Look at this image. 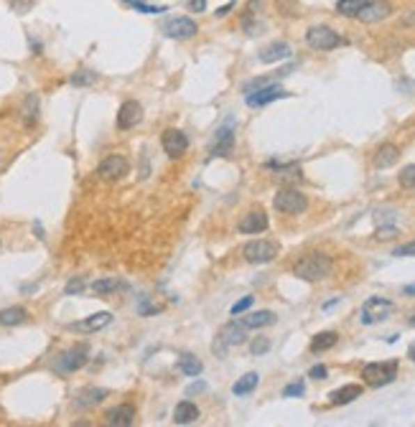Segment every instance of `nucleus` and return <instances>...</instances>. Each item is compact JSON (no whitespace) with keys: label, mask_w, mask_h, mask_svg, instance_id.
<instances>
[{"label":"nucleus","mask_w":415,"mask_h":427,"mask_svg":"<svg viewBox=\"0 0 415 427\" xmlns=\"http://www.w3.org/2000/svg\"><path fill=\"white\" fill-rule=\"evenodd\" d=\"M293 275H296L298 280H306V282L324 280V277L331 275V257L324 255V252H308V255H304L293 265Z\"/></svg>","instance_id":"f257e3e1"},{"label":"nucleus","mask_w":415,"mask_h":427,"mask_svg":"<svg viewBox=\"0 0 415 427\" xmlns=\"http://www.w3.org/2000/svg\"><path fill=\"white\" fill-rule=\"evenodd\" d=\"M395 376H398V361H372L362 369L364 384L372 389H379V387L395 382Z\"/></svg>","instance_id":"f03ea898"},{"label":"nucleus","mask_w":415,"mask_h":427,"mask_svg":"<svg viewBox=\"0 0 415 427\" xmlns=\"http://www.w3.org/2000/svg\"><path fill=\"white\" fill-rule=\"evenodd\" d=\"M306 44L311 46V49H316V51H331V49L344 44V38L334 29H329V26H313L306 33Z\"/></svg>","instance_id":"7ed1b4c3"},{"label":"nucleus","mask_w":415,"mask_h":427,"mask_svg":"<svg viewBox=\"0 0 415 427\" xmlns=\"http://www.w3.org/2000/svg\"><path fill=\"white\" fill-rule=\"evenodd\" d=\"M278 252H281V247L275 242H270V239H255V242L245 244L242 255H245V259L252 262V265H265V262H273L278 257Z\"/></svg>","instance_id":"20e7f679"},{"label":"nucleus","mask_w":415,"mask_h":427,"mask_svg":"<svg viewBox=\"0 0 415 427\" xmlns=\"http://www.w3.org/2000/svg\"><path fill=\"white\" fill-rule=\"evenodd\" d=\"M273 207L283 214H304L308 201H306V196L298 188H281V191L275 193Z\"/></svg>","instance_id":"39448f33"},{"label":"nucleus","mask_w":415,"mask_h":427,"mask_svg":"<svg viewBox=\"0 0 415 427\" xmlns=\"http://www.w3.org/2000/svg\"><path fill=\"white\" fill-rule=\"evenodd\" d=\"M247 341V328L242 325V321H232V323H227L219 331V336H217L214 341V351L217 354H222L224 348L230 346H240V344H245Z\"/></svg>","instance_id":"423d86ee"},{"label":"nucleus","mask_w":415,"mask_h":427,"mask_svg":"<svg viewBox=\"0 0 415 427\" xmlns=\"http://www.w3.org/2000/svg\"><path fill=\"white\" fill-rule=\"evenodd\" d=\"M395 310L393 300H387V298H370V300L362 305V323L364 325H372V323H379V321H385L390 313Z\"/></svg>","instance_id":"0eeeda50"},{"label":"nucleus","mask_w":415,"mask_h":427,"mask_svg":"<svg viewBox=\"0 0 415 427\" xmlns=\"http://www.w3.org/2000/svg\"><path fill=\"white\" fill-rule=\"evenodd\" d=\"M97 173L104 178V181H120L130 173V163L123 155H107L100 166H97Z\"/></svg>","instance_id":"6e6552de"},{"label":"nucleus","mask_w":415,"mask_h":427,"mask_svg":"<svg viewBox=\"0 0 415 427\" xmlns=\"http://www.w3.org/2000/svg\"><path fill=\"white\" fill-rule=\"evenodd\" d=\"M87 354H89V346H84V344L69 348V351H64V354L59 356V361H56V371L72 374L77 369H82L84 364H87Z\"/></svg>","instance_id":"1a4fd4ad"},{"label":"nucleus","mask_w":415,"mask_h":427,"mask_svg":"<svg viewBox=\"0 0 415 427\" xmlns=\"http://www.w3.org/2000/svg\"><path fill=\"white\" fill-rule=\"evenodd\" d=\"M166 36L169 38H176V41H186V38H194L196 33H199V26L191 21V18H171L169 23L164 26Z\"/></svg>","instance_id":"9d476101"},{"label":"nucleus","mask_w":415,"mask_h":427,"mask_svg":"<svg viewBox=\"0 0 415 427\" xmlns=\"http://www.w3.org/2000/svg\"><path fill=\"white\" fill-rule=\"evenodd\" d=\"M283 97H288V92L281 87V84H265V87H260L258 92H250L245 97V102L250 107H263V104H270L275 99H283Z\"/></svg>","instance_id":"9b49d317"},{"label":"nucleus","mask_w":415,"mask_h":427,"mask_svg":"<svg viewBox=\"0 0 415 427\" xmlns=\"http://www.w3.org/2000/svg\"><path fill=\"white\" fill-rule=\"evenodd\" d=\"M141 120H143L141 102L127 99V102L120 104V110H118V127H120V130H130V127L141 125Z\"/></svg>","instance_id":"f8f14e48"},{"label":"nucleus","mask_w":415,"mask_h":427,"mask_svg":"<svg viewBox=\"0 0 415 427\" xmlns=\"http://www.w3.org/2000/svg\"><path fill=\"white\" fill-rule=\"evenodd\" d=\"M161 145H164L169 158H181V155L189 150V138H186L181 130H173V127H171V130L164 133V138H161Z\"/></svg>","instance_id":"ddd939ff"},{"label":"nucleus","mask_w":415,"mask_h":427,"mask_svg":"<svg viewBox=\"0 0 415 427\" xmlns=\"http://www.w3.org/2000/svg\"><path fill=\"white\" fill-rule=\"evenodd\" d=\"M390 13H393V6L387 0H367V6L359 10L357 18L362 23H377V21H385Z\"/></svg>","instance_id":"4468645a"},{"label":"nucleus","mask_w":415,"mask_h":427,"mask_svg":"<svg viewBox=\"0 0 415 427\" xmlns=\"http://www.w3.org/2000/svg\"><path fill=\"white\" fill-rule=\"evenodd\" d=\"M232 147H235V133H232V127H219L214 135V143L209 147V155L212 158H227L232 153Z\"/></svg>","instance_id":"2eb2a0df"},{"label":"nucleus","mask_w":415,"mask_h":427,"mask_svg":"<svg viewBox=\"0 0 415 427\" xmlns=\"http://www.w3.org/2000/svg\"><path fill=\"white\" fill-rule=\"evenodd\" d=\"M267 229V214L255 209V211H247L245 219L240 221V232L242 234H260Z\"/></svg>","instance_id":"dca6fc26"},{"label":"nucleus","mask_w":415,"mask_h":427,"mask_svg":"<svg viewBox=\"0 0 415 427\" xmlns=\"http://www.w3.org/2000/svg\"><path fill=\"white\" fill-rule=\"evenodd\" d=\"M112 316L107 313V310H102V313H95V316L84 318V321H77V323H72V331H79V333H95L100 331V328H104V325H110Z\"/></svg>","instance_id":"f3484780"},{"label":"nucleus","mask_w":415,"mask_h":427,"mask_svg":"<svg viewBox=\"0 0 415 427\" xmlns=\"http://www.w3.org/2000/svg\"><path fill=\"white\" fill-rule=\"evenodd\" d=\"M290 56V46L285 44V41H275V44L265 46L263 51H260L258 59L263 61V64H275V61H283Z\"/></svg>","instance_id":"a211bd4d"},{"label":"nucleus","mask_w":415,"mask_h":427,"mask_svg":"<svg viewBox=\"0 0 415 427\" xmlns=\"http://www.w3.org/2000/svg\"><path fill=\"white\" fill-rule=\"evenodd\" d=\"M135 422V407L133 405H120L107 412V425L115 427H130Z\"/></svg>","instance_id":"6ab92c4d"},{"label":"nucleus","mask_w":415,"mask_h":427,"mask_svg":"<svg viewBox=\"0 0 415 427\" xmlns=\"http://www.w3.org/2000/svg\"><path fill=\"white\" fill-rule=\"evenodd\" d=\"M357 397H362V387L359 384H347V387H341V389H334L329 394V402L334 407L339 405H349V402H354Z\"/></svg>","instance_id":"aec40b11"},{"label":"nucleus","mask_w":415,"mask_h":427,"mask_svg":"<svg viewBox=\"0 0 415 427\" xmlns=\"http://www.w3.org/2000/svg\"><path fill=\"white\" fill-rule=\"evenodd\" d=\"M199 407L191 405V402H178L176 410H173V422L176 425H191V422L199 420Z\"/></svg>","instance_id":"412c9836"},{"label":"nucleus","mask_w":415,"mask_h":427,"mask_svg":"<svg viewBox=\"0 0 415 427\" xmlns=\"http://www.w3.org/2000/svg\"><path fill=\"white\" fill-rule=\"evenodd\" d=\"M398 158H400V147L393 145V143H387V145L379 147L377 155H375V166H377V168H390V166L398 163Z\"/></svg>","instance_id":"4be33fe9"},{"label":"nucleus","mask_w":415,"mask_h":427,"mask_svg":"<svg viewBox=\"0 0 415 427\" xmlns=\"http://www.w3.org/2000/svg\"><path fill=\"white\" fill-rule=\"evenodd\" d=\"M260 8H263V3H260V0H250V3H247V13L242 15V29H245L250 36L260 33V29H263V23L255 21V15H258Z\"/></svg>","instance_id":"5701e85b"},{"label":"nucleus","mask_w":415,"mask_h":427,"mask_svg":"<svg viewBox=\"0 0 415 427\" xmlns=\"http://www.w3.org/2000/svg\"><path fill=\"white\" fill-rule=\"evenodd\" d=\"M104 397H107V389H100V387H89V389H84L79 397H77L75 405L79 407V410H87V407H95L100 405V402H104Z\"/></svg>","instance_id":"b1692460"},{"label":"nucleus","mask_w":415,"mask_h":427,"mask_svg":"<svg viewBox=\"0 0 415 427\" xmlns=\"http://www.w3.org/2000/svg\"><path fill=\"white\" fill-rule=\"evenodd\" d=\"M29 321V310L21 308V305H13V308L0 310V325H21Z\"/></svg>","instance_id":"393cba45"},{"label":"nucleus","mask_w":415,"mask_h":427,"mask_svg":"<svg viewBox=\"0 0 415 427\" xmlns=\"http://www.w3.org/2000/svg\"><path fill=\"white\" fill-rule=\"evenodd\" d=\"M336 341H339V333L334 331H324V333H316L311 339V351L313 354H321V351H329V348L336 346Z\"/></svg>","instance_id":"a878e982"},{"label":"nucleus","mask_w":415,"mask_h":427,"mask_svg":"<svg viewBox=\"0 0 415 427\" xmlns=\"http://www.w3.org/2000/svg\"><path fill=\"white\" fill-rule=\"evenodd\" d=\"M275 323V313L270 310H258V313H250V316L242 318V325L245 328H265V325Z\"/></svg>","instance_id":"bb28decb"},{"label":"nucleus","mask_w":415,"mask_h":427,"mask_svg":"<svg viewBox=\"0 0 415 427\" xmlns=\"http://www.w3.org/2000/svg\"><path fill=\"white\" fill-rule=\"evenodd\" d=\"M258 384H260V376L255 374V371H250V374H245L242 379H237V382H235L232 392H235L237 397H245V394H250V392L258 389Z\"/></svg>","instance_id":"cd10ccee"},{"label":"nucleus","mask_w":415,"mask_h":427,"mask_svg":"<svg viewBox=\"0 0 415 427\" xmlns=\"http://www.w3.org/2000/svg\"><path fill=\"white\" fill-rule=\"evenodd\" d=\"M178 371H184L186 376H199L201 371H204V364H201L196 356H191V354H184L181 359H178Z\"/></svg>","instance_id":"c85d7f7f"},{"label":"nucleus","mask_w":415,"mask_h":427,"mask_svg":"<svg viewBox=\"0 0 415 427\" xmlns=\"http://www.w3.org/2000/svg\"><path fill=\"white\" fill-rule=\"evenodd\" d=\"M364 6H367V0H339L336 3V13L347 15V18H357Z\"/></svg>","instance_id":"c756f323"},{"label":"nucleus","mask_w":415,"mask_h":427,"mask_svg":"<svg viewBox=\"0 0 415 427\" xmlns=\"http://www.w3.org/2000/svg\"><path fill=\"white\" fill-rule=\"evenodd\" d=\"M23 120H26V125H36L38 120V97L31 95L29 99H26V107H23Z\"/></svg>","instance_id":"7c9ffc66"},{"label":"nucleus","mask_w":415,"mask_h":427,"mask_svg":"<svg viewBox=\"0 0 415 427\" xmlns=\"http://www.w3.org/2000/svg\"><path fill=\"white\" fill-rule=\"evenodd\" d=\"M120 287H123V285H120L118 280H112V277L92 282V290H95L97 295H110V293H115V290H120Z\"/></svg>","instance_id":"2f4dec72"},{"label":"nucleus","mask_w":415,"mask_h":427,"mask_svg":"<svg viewBox=\"0 0 415 427\" xmlns=\"http://www.w3.org/2000/svg\"><path fill=\"white\" fill-rule=\"evenodd\" d=\"M398 184L402 188H415V163L413 166H405V168L398 173Z\"/></svg>","instance_id":"473e14b6"},{"label":"nucleus","mask_w":415,"mask_h":427,"mask_svg":"<svg viewBox=\"0 0 415 427\" xmlns=\"http://www.w3.org/2000/svg\"><path fill=\"white\" fill-rule=\"evenodd\" d=\"M95 79H97V74L87 72V69H79V72L72 74V84H75V87H87V84H92Z\"/></svg>","instance_id":"72a5a7b5"},{"label":"nucleus","mask_w":415,"mask_h":427,"mask_svg":"<svg viewBox=\"0 0 415 427\" xmlns=\"http://www.w3.org/2000/svg\"><path fill=\"white\" fill-rule=\"evenodd\" d=\"M267 348H270V341L265 339V336H260V339H255L250 344V351H252V356H263V354H267Z\"/></svg>","instance_id":"f704fd0d"},{"label":"nucleus","mask_w":415,"mask_h":427,"mask_svg":"<svg viewBox=\"0 0 415 427\" xmlns=\"http://www.w3.org/2000/svg\"><path fill=\"white\" fill-rule=\"evenodd\" d=\"M306 392V384L304 382H293V384H288L285 389H283V397H301Z\"/></svg>","instance_id":"c9c22d12"},{"label":"nucleus","mask_w":415,"mask_h":427,"mask_svg":"<svg viewBox=\"0 0 415 427\" xmlns=\"http://www.w3.org/2000/svg\"><path fill=\"white\" fill-rule=\"evenodd\" d=\"M8 6L13 8L15 13L23 15V13H29L31 6H33V0H8Z\"/></svg>","instance_id":"e433bc0d"},{"label":"nucleus","mask_w":415,"mask_h":427,"mask_svg":"<svg viewBox=\"0 0 415 427\" xmlns=\"http://www.w3.org/2000/svg\"><path fill=\"white\" fill-rule=\"evenodd\" d=\"M82 290H84L82 277H72V280L67 282V287H64V293H67V295H79Z\"/></svg>","instance_id":"4c0bfd02"},{"label":"nucleus","mask_w":415,"mask_h":427,"mask_svg":"<svg viewBox=\"0 0 415 427\" xmlns=\"http://www.w3.org/2000/svg\"><path fill=\"white\" fill-rule=\"evenodd\" d=\"M393 255H395V257H415V242H408V244H400V247H395Z\"/></svg>","instance_id":"58836bf2"},{"label":"nucleus","mask_w":415,"mask_h":427,"mask_svg":"<svg viewBox=\"0 0 415 427\" xmlns=\"http://www.w3.org/2000/svg\"><path fill=\"white\" fill-rule=\"evenodd\" d=\"M250 305H252V295H247V298H242L240 303H235V305H232V316H240V313H245Z\"/></svg>","instance_id":"ea45409f"},{"label":"nucleus","mask_w":415,"mask_h":427,"mask_svg":"<svg viewBox=\"0 0 415 427\" xmlns=\"http://www.w3.org/2000/svg\"><path fill=\"white\" fill-rule=\"evenodd\" d=\"M327 374H329V369L324 366V364H316V366L308 371V376H311V379H327Z\"/></svg>","instance_id":"a19ab883"},{"label":"nucleus","mask_w":415,"mask_h":427,"mask_svg":"<svg viewBox=\"0 0 415 427\" xmlns=\"http://www.w3.org/2000/svg\"><path fill=\"white\" fill-rule=\"evenodd\" d=\"M393 236H398V229L395 227H379L377 229V239H393Z\"/></svg>","instance_id":"79ce46f5"},{"label":"nucleus","mask_w":415,"mask_h":427,"mask_svg":"<svg viewBox=\"0 0 415 427\" xmlns=\"http://www.w3.org/2000/svg\"><path fill=\"white\" fill-rule=\"evenodd\" d=\"M189 10H194V13L207 10V0H189Z\"/></svg>","instance_id":"37998d69"},{"label":"nucleus","mask_w":415,"mask_h":427,"mask_svg":"<svg viewBox=\"0 0 415 427\" xmlns=\"http://www.w3.org/2000/svg\"><path fill=\"white\" fill-rule=\"evenodd\" d=\"M235 6H237V3H235V0H232V3H227V6L217 8V10H214V13H217V18H224V15L230 13V10H232V8H235Z\"/></svg>","instance_id":"c03bdc74"},{"label":"nucleus","mask_w":415,"mask_h":427,"mask_svg":"<svg viewBox=\"0 0 415 427\" xmlns=\"http://www.w3.org/2000/svg\"><path fill=\"white\" fill-rule=\"evenodd\" d=\"M194 392H204V382H196V384H191V387L186 389V394H194Z\"/></svg>","instance_id":"a18cd8bd"},{"label":"nucleus","mask_w":415,"mask_h":427,"mask_svg":"<svg viewBox=\"0 0 415 427\" xmlns=\"http://www.w3.org/2000/svg\"><path fill=\"white\" fill-rule=\"evenodd\" d=\"M402 295H408V298H415V282H410V285L402 287Z\"/></svg>","instance_id":"49530a36"},{"label":"nucleus","mask_w":415,"mask_h":427,"mask_svg":"<svg viewBox=\"0 0 415 427\" xmlns=\"http://www.w3.org/2000/svg\"><path fill=\"white\" fill-rule=\"evenodd\" d=\"M402 23H405V26H413V23H415V13L405 15V18H402Z\"/></svg>","instance_id":"de8ad7c7"},{"label":"nucleus","mask_w":415,"mask_h":427,"mask_svg":"<svg viewBox=\"0 0 415 427\" xmlns=\"http://www.w3.org/2000/svg\"><path fill=\"white\" fill-rule=\"evenodd\" d=\"M408 356H410V361H415V341L410 344V348H408Z\"/></svg>","instance_id":"09e8293b"},{"label":"nucleus","mask_w":415,"mask_h":427,"mask_svg":"<svg viewBox=\"0 0 415 427\" xmlns=\"http://www.w3.org/2000/svg\"><path fill=\"white\" fill-rule=\"evenodd\" d=\"M125 3H127V6H138V3H146V0H125Z\"/></svg>","instance_id":"8fccbe9b"},{"label":"nucleus","mask_w":415,"mask_h":427,"mask_svg":"<svg viewBox=\"0 0 415 427\" xmlns=\"http://www.w3.org/2000/svg\"><path fill=\"white\" fill-rule=\"evenodd\" d=\"M410 323H413V325H415V318H413V321H410Z\"/></svg>","instance_id":"3c124183"}]
</instances>
